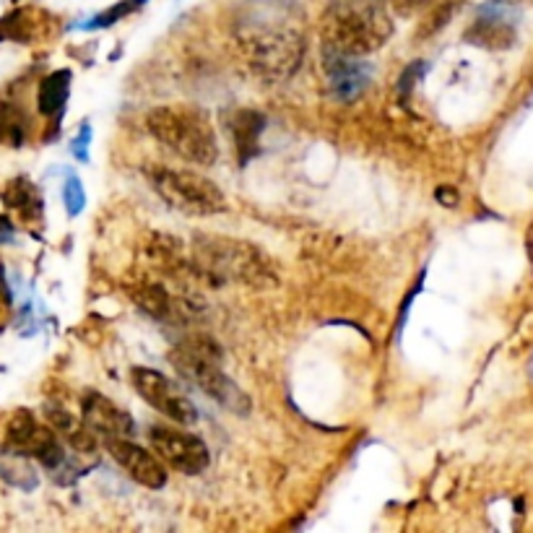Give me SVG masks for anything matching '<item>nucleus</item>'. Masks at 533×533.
<instances>
[{"label": "nucleus", "instance_id": "f3484780", "mask_svg": "<svg viewBox=\"0 0 533 533\" xmlns=\"http://www.w3.org/2000/svg\"><path fill=\"white\" fill-rule=\"evenodd\" d=\"M68 92H71V71H55L42 81L37 92V107L42 115L44 118L58 115L68 102Z\"/></svg>", "mask_w": 533, "mask_h": 533}, {"label": "nucleus", "instance_id": "6e6552de", "mask_svg": "<svg viewBox=\"0 0 533 533\" xmlns=\"http://www.w3.org/2000/svg\"><path fill=\"white\" fill-rule=\"evenodd\" d=\"M131 380H133V388L136 393L151 406L157 409L159 414L178 422V424H193L198 419L196 403L182 393L178 383H172L170 377L159 370H151V367H133L131 373Z\"/></svg>", "mask_w": 533, "mask_h": 533}, {"label": "nucleus", "instance_id": "b1692460", "mask_svg": "<svg viewBox=\"0 0 533 533\" xmlns=\"http://www.w3.org/2000/svg\"><path fill=\"white\" fill-rule=\"evenodd\" d=\"M14 235H16V227H14L5 217H0V245H3V242H11Z\"/></svg>", "mask_w": 533, "mask_h": 533}, {"label": "nucleus", "instance_id": "a211bd4d", "mask_svg": "<svg viewBox=\"0 0 533 533\" xmlns=\"http://www.w3.org/2000/svg\"><path fill=\"white\" fill-rule=\"evenodd\" d=\"M476 44H484V47H492V50H499V47H510L513 44V26L505 24L502 19H494V16H481L471 26L469 32Z\"/></svg>", "mask_w": 533, "mask_h": 533}, {"label": "nucleus", "instance_id": "9b49d317", "mask_svg": "<svg viewBox=\"0 0 533 533\" xmlns=\"http://www.w3.org/2000/svg\"><path fill=\"white\" fill-rule=\"evenodd\" d=\"M81 419L102 440L136 435L133 416L122 412L120 406H115L107 395L102 393H86L81 398Z\"/></svg>", "mask_w": 533, "mask_h": 533}, {"label": "nucleus", "instance_id": "9d476101", "mask_svg": "<svg viewBox=\"0 0 533 533\" xmlns=\"http://www.w3.org/2000/svg\"><path fill=\"white\" fill-rule=\"evenodd\" d=\"M104 445H107L110 455L118 460L120 469L133 481H139L141 487L161 489L167 484V469L157 453L131 442V437H110V440H104Z\"/></svg>", "mask_w": 533, "mask_h": 533}, {"label": "nucleus", "instance_id": "1a4fd4ad", "mask_svg": "<svg viewBox=\"0 0 533 533\" xmlns=\"http://www.w3.org/2000/svg\"><path fill=\"white\" fill-rule=\"evenodd\" d=\"M149 440H151L154 453L179 474H200L211 460L206 442L193 432L182 430V427L157 424V427L149 430Z\"/></svg>", "mask_w": 533, "mask_h": 533}, {"label": "nucleus", "instance_id": "0eeeda50", "mask_svg": "<svg viewBox=\"0 0 533 533\" xmlns=\"http://www.w3.org/2000/svg\"><path fill=\"white\" fill-rule=\"evenodd\" d=\"M5 445L26 458L40 460L50 471H58L65 463V451H63L58 432L53 427L40 424L34 414L26 409H19L11 416V422L5 427Z\"/></svg>", "mask_w": 533, "mask_h": 533}, {"label": "nucleus", "instance_id": "5701e85b", "mask_svg": "<svg viewBox=\"0 0 533 533\" xmlns=\"http://www.w3.org/2000/svg\"><path fill=\"white\" fill-rule=\"evenodd\" d=\"M89 136H92V125L86 122V125L81 128V139L73 143V151H76V157L83 159V161H86V146H89Z\"/></svg>", "mask_w": 533, "mask_h": 533}, {"label": "nucleus", "instance_id": "f8f14e48", "mask_svg": "<svg viewBox=\"0 0 533 533\" xmlns=\"http://www.w3.org/2000/svg\"><path fill=\"white\" fill-rule=\"evenodd\" d=\"M128 292L143 313H149L157 320H164V323H182L193 313V299L185 295H175L161 281H139Z\"/></svg>", "mask_w": 533, "mask_h": 533}, {"label": "nucleus", "instance_id": "423d86ee", "mask_svg": "<svg viewBox=\"0 0 533 533\" xmlns=\"http://www.w3.org/2000/svg\"><path fill=\"white\" fill-rule=\"evenodd\" d=\"M239 40L250 63L263 73H274V76L292 73L305 47L299 29H292L289 24L276 19H266V24L257 26H245Z\"/></svg>", "mask_w": 533, "mask_h": 533}, {"label": "nucleus", "instance_id": "6ab92c4d", "mask_svg": "<svg viewBox=\"0 0 533 533\" xmlns=\"http://www.w3.org/2000/svg\"><path fill=\"white\" fill-rule=\"evenodd\" d=\"M0 476H3L5 481H11V484L21 487V489H32V487L37 484V476H34V471H32V466H29V460H26V455L11 451L8 445H5V448H0Z\"/></svg>", "mask_w": 533, "mask_h": 533}, {"label": "nucleus", "instance_id": "4be33fe9", "mask_svg": "<svg viewBox=\"0 0 533 533\" xmlns=\"http://www.w3.org/2000/svg\"><path fill=\"white\" fill-rule=\"evenodd\" d=\"M63 200H65V208H68V214L71 217H79L81 211H83V188H81V182L76 178H68L65 179V188H63Z\"/></svg>", "mask_w": 533, "mask_h": 533}, {"label": "nucleus", "instance_id": "4468645a", "mask_svg": "<svg viewBox=\"0 0 533 533\" xmlns=\"http://www.w3.org/2000/svg\"><path fill=\"white\" fill-rule=\"evenodd\" d=\"M44 414L50 419V427L58 432L71 448H76L81 453H92L97 448V435L83 424V419H76L71 412H65L63 406H47Z\"/></svg>", "mask_w": 533, "mask_h": 533}, {"label": "nucleus", "instance_id": "f03ea898", "mask_svg": "<svg viewBox=\"0 0 533 533\" xmlns=\"http://www.w3.org/2000/svg\"><path fill=\"white\" fill-rule=\"evenodd\" d=\"M170 362L188 383H193L206 395H211L224 409L235 414H247L250 398L237 388V383L221 367V349L208 336H190L179 341L170 352Z\"/></svg>", "mask_w": 533, "mask_h": 533}, {"label": "nucleus", "instance_id": "39448f33", "mask_svg": "<svg viewBox=\"0 0 533 533\" xmlns=\"http://www.w3.org/2000/svg\"><path fill=\"white\" fill-rule=\"evenodd\" d=\"M146 178L154 185L159 196L178 211L196 214V217H211V214H221L227 208V198L217 185L203 175L190 172V170L146 167Z\"/></svg>", "mask_w": 533, "mask_h": 533}, {"label": "nucleus", "instance_id": "dca6fc26", "mask_svg": "<svg viewBox=\"0 0 533 533\" xmlns=\"http://www.w3.org/2000/svg\"><path fill=\"white\" fill-rule=\"evenodd\" d=\"M229 128H232V136H235L239 159L247 161V159L256 157L260 151V133L266 128V118L253 112V110H237L229 118Z\"/></svg>", "mask_w": 533, "mask_h": 533}, {"label": "nucleus", "instance_id": "7ed1b4c3", "mask_svg": "<svg viewBox=\"0 0 533 533\" xmlns=\"http://www.w3.org/2000/svg\"><path fill=\"white\" fill-rule=\"evenodd\" d=\"M146 125L151 136L172 154L200 167H211L218 157L217 133L206 112L190 104H167L149 112Z\"/></svg>", "mask_w": 533, "mask_h": 533}, {"label": "nucleus", "instance_id": "2eb2a0df", "mask_svg": "<svg viewBox=\"0 0 533 533\" xmlns=\"http://www.w3.org/2000/svg\"><path fill=\"white\" fill-rule=\"evenodd\" d=\"M3 203L5 208L16 211L24 221L34 224V221H42V193L40 188L34 182H29L26 178L11 179L5 188H3Z\"/></svg>", "mask_w": 533, "mask_h": 533}, {"label": "nucleus", "instance_id": "aec40b11", "mask_svg": "<svg viewBox=\"0 0 533 533\" xmlns=\"http://www.w3.org/2000/svg\"><path fill=\"white\" fill-rule=\"evenodd\" d=\"M26 139V115L16 104H0V143L21 146Z\"/></svg>", "mask_w": 533, "mask_h": 533}, {"label": "nucleus", "instance_id": "ddd939ff", "mask_svg": "<svg viewBox=\"0 0 533 533\" xmlns=\"http://www.w3.org/2000/svg\"><path fill=\"white\" fill-rule=\"evenodd\" d=\"M325 71H328L331 89L341 99L356 97L370 83V71L362 65V60L352 58V55H341L334 50H325Z\"/></svg>", "mask_w": 533, "mask_h": 533}, {"label": "nucleus", "instance_id": "f257e3e1", "mask_svg": "<svg viewBox=\"0 0 533 533\" xmlns=\"http://www.w3.org/2000/svg\"><path fill=\"white\" fill-rule=\"evenodd\" d=\"M393 24L377 0H334L325 11V50L364 58L391 37Z\"/></svg>", "mask_w": 533, "mask_h": 533}, {"label": "nucleus", "instance_id": "412c9836", "mask_svg": "<svg viewBox=\"0 0 533 533\" xmlns=\"http://www.w3.org/2000/svg\"><path fill=\"white\" fill-rule=\"evenodd\" d=\"M143 3H146V0H120V3H115V5H110L107 11L97 14L94 19L86 24V29H102V26H112L115 21L125 19V16H131V14H136Z\"/></svg>", "mask_w": 533, "mask_h": 533}, {"label": "nucleus", "instance_id": "20e7f679", "mask_svg": "<svg viewBox=\"0 0 533 533\" xmlns=\"http://www.w3.org/2000/svg\"><path fill=\"white\" fill-rule=\"evenodd\" d=\"M196 263L211 281H235L266 286L274 281V268L257 247L227 237H200L196 242Z\"/></svg>", "mask_w": 533, "mask_h": 533}]
</instances>
